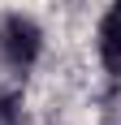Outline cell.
Masks as SVG:
<instances>
[{"mask_svg": "<svg viewBox=\"0 0 121 125\" xmlns=\"http://www.w3.org/2000/svg\"><path fill=\"white\" fill-rule=\"evenodd\" d=\"M39 56H43V30H39V22L26 17V13H9L0 22V61L9 65L13 73H26Z\"/></svg>", "mask_w": 121, "mask_h": 125, "instance_id": "6da1fadb", "label": "cell"}, {"mask_svg": "<svg viewBox=\"0 0 121 125\" xmlns=\"http://www.w3.org/2000/svg\"><path fill=\"white\" fill-rule=\"evenodd\" d=\"M95 52H99V65L108 78H121V0H112L104 17H99V30H95Z\"/></svg>", "mask_w": 121, "mask_h": 125, "instance_id": "7a4b0ae2", "label": "cell"}]
</instances>
